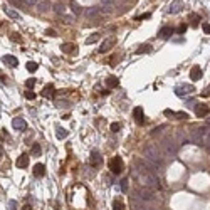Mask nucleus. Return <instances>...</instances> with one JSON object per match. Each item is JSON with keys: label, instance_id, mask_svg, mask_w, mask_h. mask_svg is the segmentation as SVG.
I'll return each instance as SVG.
<instances>
[{"label": "nucleus", "instance_id": "f257e3e1", "mask_svg": "<svg viewBox=\"0 0 210 210\" xmlns=\"http://www.w3.org/2000/svg\"><path fill=\"white\" fill-rule=\"evenodd\" d=\"M133 175H135V178H136L138 182L143 185V187L151 188V190H155V188H160L158 178H156V176L145 167V162H143V160H136V162H135Z\"/></svg>", "mask_w": 210, "mask_h": 210}, {"label": "nucleus", "instance_id": "f03ea898", "mask_svg": "<svg viewBox=\"0 0 210 210\" xmlns=\"http://www.w3.org/2000/svg\"><path fill=\"white\" fill-rule=\"evenodd\" d=\"M143 153H145V156L150 162H153L155 165H162V153L158 151V148H156L155 145H148L145 146V150H143Z\"/></svg>", "mask_w": 210, "mask_h": 210}, {"label": "nucleus", "instance_id": "7ed1b4c3", "mask_svg": "<svg viewBox=\"0 0 210 210\" xmlns=\"http://www.w3.org/2000/svg\"><path fill=\"white\" fill-rule=\"evenodd\" d=\"M123 168H125V165H123V160L121 156H114V158L109 160V170L113 171L114 175H121L123 173Z\"/></svg>", "mask_w": 210, "mask_h": 210}, {"label": "nucleus", "instance_id": "20e7f679", "mask_svg": "<svg viewBox=\"0 0 210 210\" xmlns=\"http://www.w3.org/2000/svg\"><path fill=\"white\" fill-rule=\"evenodd\" d=\"M135 195H136L138 199H141V200H151L153 199V190L143 187V188H138V190L135 192Z\"/></svg>", "mask_w": 210, "mask_h": 210}, {"label": "nucleus", "instance_id": "39448f33", "mask_svg": "<svg viewBox=\"0 0 210 210\" xmlns=\"http://www.w3.org/2000/svg\"><path fill=\"white\" fill-rule=\"evenodd\" d=\"M114 44H116V37H108V39L103 40V44L99 46L98 51H99V54H104V52H108L109 49L114 46Z\"/></svg>", "mask_w": 210, "mask_h": 210}, {"label": "nucleus", "instance_id": "423d86ee", "mask_svg": "<svg viewBox=\"0 0 210 210\" xmlns=\"http://www.w3.org/2000/svg\"><path fill=\"white\" fill-rule=\"evenodd\" d=\"M208 113H210V108H208V104H205V103H199V104L195 106L197 118H205V116H208Z\"/></svg>", "mask_w": 210, "mask_h": 210}, {"label": "nucleus", "instance_id": "0eeeda50", "mask_svg": "<svg viewBox=\"0 0 210 210\" xmlns=\"http://www.w3.org/2000/svg\"><path fill=\"white\" fill-rule=\"evenodd\" d=\"M185 9V3L182 0H173V2L170 3V7H168V12L170 14H178V12H182Z\"/></svg>", "mask_w": 210, "mask_h": 210}, {"label": "nucleus", "instance_id": "6e6552de", "mask_svg": "<svg viewBox=\"0 0 210 210\" xmlns=\"http://www.w3.org/2000/svg\"><path fill=\"white\" fill-rule=\"evenodd\" d=\"M12 126H14L17 131H25L27 130V123L24 121L22 118H14L12 119Z\"/></svg>", "mask_w": 210, "mask_h": 210}, {"label": "nucleus", "instance_id": "1a4fd4ad", "mask_svg": "<svg viewBox=\"0 0 210 210\" xmlns=\"http://www.w3.org/2000/svg\"><path fill=\"white\" fill-rule=\"evenodd\" d=\"M175 93H176V96H185V94H190V93H193V86H190V84L178 86V88L175 89Z\"/></svg>", "mask_w": 210, "mask_h": 210}, {"label": "nucleus", "instance_id": "9d476101", "mask_svg": "<svg viewBox=\"0 0 210 210\" xmlns=\"http://www.w3.org/2000/svg\"><path fill=\"white\" fill-rule=\"evenodd\" d=\"M133 116H135V119H136V123H143V121H145V113H143L141 106H136V108L133 109Z\"/></svg>", "mask_w": 210, "mask_h": 210}, {"label": "nucleus", "instance_id": "9b49d317", "mask_svg": "<svg viewBox=\"0 0 210 210\" xmlns=\"http://www.w3.org/2000/svg\"><path fill=\"white\" fill-rule=\"evenodd\" d=\"M89 165L91 167H99L101 165V156H99V151L94 150L91 153V158H89Z\"/></svg>", "mask_w": 210, "mask_h": 210}, {"label": "nucleus", "instance_id": "f8f14e48", "mask_svg": "<svg viewBox=\"0 0 210 210\" xmlns=\"http://www.w3.org/2000/svg\"><path fill=\"white\" fill-rule=\"evenodd\" d=\"M35 7H37V10H39L40 14H44V12H47L49 9H51V2H49V0H40V2L35 3Z\"/></svg>", "mask_w": 210, "mask_h": 210}, {"label": "nucleus", "instance_id": "ddd939ff", "mask_svg": "<svg viewBox=\"0 0 210 210\" xmlns=\"http://www.w3.org/2000/svg\"><path fill=\"white\" fill-rule=\"evenodd\" d=\"M15 165H17L19 168H25V167H29V155H25V153H22L17 158V162H15Z\"/></svg>", "mask_w": 210, "mask_h": 210}, {"label": "nucleus", "instance_id": "4468645a", "mask_svg": "<svg viewBox=\"0 0 210 210\" xmlns=\"http://www.w3.org/2000/svg\"><path fill=\"white\" fill-rule=\"evenodd\" d=\"M61 49H62L64 54H74L77 46H76V44H72V42H66V44H62V47H61Z\"/></svg>", "mask_w": 210, "mask_h": 210}, {"label": "nucleus", "instance_id": "2eb2a0df", "mask_svg": "<svg viewBox=\"0 0 210 210\" xmlns=\"http://www.w3.org/2000/svg\"><path fill=\"white\" fill-rule=\"evenodd\" d=\"M190 79H192V81L202 79V69L199 67V66H193V67H192V71H190Z\"/></svg>", "mask_w": 210, "mask_h": 210}, {"label": "nucleus", "instance_id": "dca6fc26", "mask_svg": "<svg viewBox=\"0 0 210 210\" xmlns=\"http://www.w3.org/2000/svg\"><path fill=\"white\" fill-rule=\"evenodd\" d=\"M3 62L7 66H10V67H17L19 61H17V57H14V56H3Z\"/></svg>", "mask_w": 210, "mask_h": 210}, {"label": "nucleus", "instance_id": "f3484780", "mask_svg": "<svg viewBox=\"0 0 210 210\" xmlns=\"http://www.w3.org/2000/svg\"><path fill=\"white\" fill-rule=\"evenodd\" d=\"M101 5H103V9L104 10H113L114 9V5H116V0H101Z\"/></svg>", "mask_w": 210, "mask_h": 210}, {"label": "nucleus", "instance_id": "a211bd4d", "mask_svg": "<svg viewBox=\"0 0 210 210\" xmlns=\"http://www.w3.org/2000/svg\"><path fill=\"white\" fill-rule=\"evenodd\" d=\"M44 173H46V167H44L42 163H37L34 167V175L35 176H44Z\"/></svg>", "mask_w": 210, "mask_h": 210}, {"label": "nucleus", "instance_id": "6ab92c4d", "mask_svg": "<svg viewBox=\"0 0 210 210\" xmlns=\"http://www.w3.org/2000/svg\"><path fill=\"white\" fill-rule=\"evenodd\" d=\"M171 34H173V29H170V27H163L162 30L158 32V35L162 37V39H168Z\"/></svg>", "mask_w": 210, "mask_h": 210}, {"label": "nucleus", "instance_id": "aec40b11", "mask_svg": "<svg viewBox=\"0 0 210 210\" xmlns=\"http://www.w3.org/2000/svg\"><path fill=\"white\" fill-rule=\"evenodd\" d=\"M118 84H119V79L116 76H109L108 79H106V86H108V88H116Z\"/></svg>", "mask_w": 210, "mask_h": 210}, {"label": "nucleus", "instance_id": "412c9836", "mask_svg": "<svg viewBox=\"0 0 210 210\" xmlns=\"http://www.w3.org/2000/svg\"><path fill=\"white\" fill-rule=\"evenodd\" d=\"M99 12H101V10L98 9V7H91V9L86 10V17H88V19H89V17H91V19H93V17H98V15H99Z\"/></svg>", "mask_w": 210, "mask_h": 210}, {"label": "nucleus", "instance_id": "4be33fe9", "mask_svg": "<svg viewBox=\"0 0 210 210\" xmlns=\"http://www.w3.org/2000/svg\"><path fill=\"white\" fill-rule=\"evenodd\" d=\"M40 94H42L44 98H49V96H52V94H54V86H52V84H47L46 88L42 89V93H40Z\"/></svg>", "mask_w": 210, "mask_h": 210}, {"label": "nucleus", "instance_id": "5701e85b", "mask_svg": "<svg viewBox=\"0 0 210 210\" xmlns=\"http://www.w3.org/2000/svg\"><path fill=\"white\" fill-rule=\"evenodd\" d=\"M5 14L9 15L10 19H14V20H20V14H19V12H15L14 9H5Z\"/></svg>", "mask_w": 210, "mask_h": 210}, {"label": "nucleus", "instance_id": "b1692460", "mask_svg": "<svg viewBox=\"0 0 210 210\" xmlns=\"http://www.w3.org/2000/svg\"><path fill=\"white\" fill-rule=\"evenodd\" d=\"M188 20L192 22V25H193V27H197V25H199V22H200V15H197V14H190V15H188Z\"/></svg>", "mask_w": 210, "mask_h": 210}, {"label": "nucleus", "instance_id": "393cba45", "mask_svg": "<svg viewBox=\"0 0 210 210\" xmlns=\"http://www.w3.org/2000/svg\"><path fill=\"white\" fill-rule=\"evenodd\" d=\"M113 210H125V205H123V202L119 199L113 202Z\"/></svg>", "mask_w": 210, "mask_h": 210}, {"label": "nucleus", "instance_id": "a878e982", "mask_svg": "<svg viewBox=\"0 0 210 210\" xmlns=\"http://www.w3.org/2000/svg\"><path fill=\"white\" fill-rule=\"evenodd\" d=\"M54 10H56V14H59V15H64V12H66V7L62 5V3H56Z\"/></svg>", "mask_w": 210, "mask_h": 210}, {"label": "nucleus", "instance_id": "bb28decb", "mask_svg": "<svg viewBox=\"0 0 210 210\" xmlns=\"http://www.w3.org/2000/svg\"><path fill=\"white\" fill-rule=\"evenodd\" d=\"M56 135H57V138H59V139H64L66 136H67V131H66L64 128H57Z\"/></svg>", "mask_w": 210, "mask_h": 210}, {"label": "nucleus", "instance_id": "cd10ccee", "mask_svg": "<svg viewBox=\"0 0 210 210\" xmlns=\"http://www.w3.org/2000/svg\"><path fill=\"white\" fill-rule=\"evenodd\" d=\"M71 10H72V14H74V15H79L81 12H82V10H81V7L77 5L76 2H72V3H71Z\"/></svg>", "mask_w": 210, "mask_h": 210}, {"label": "nucleus", "instance_id": "c85d7f7f", "mask_svg": "<svg viewBox=\"0 0 210 210\" xmlns=\"http://www.w3.org/2000/svg\"><path fill=\"white\" fill-rule=\"evenodd\" d=\"M98 40H99V34H93L91 37L86 39V44H94V42H98Z\"/></svg>", "mask_w": 210, "mask_h": 210}, {"label": "nucleus", "instance_id": "c756f323", "mask_svg": "<svg viewBox=\"0 0 210 210\" xmlns=\"http://www.w3.org/2000/svg\"><path fill=\"white\" fill-rule=\"evenodd\" d=\"M150 51H151V46H148V44H146V46H141L138 49L136 54H143V52H150Z\"/></svg>", "mask_w": 210, "mask_h": 210}, {"label": "nucleus", "instance_id": "7c9ffc66", "mask_svg": "<svg viewBox=\"0 0 210 210\" xmlns=\"http://www.w3.org/2000/svg\"><path fill=\"white\" fill-rule=\"evenodd\" d=\"M27 71L29 72H35L37 71V64L35 62H27Z\"/></svg>", "mask_w": 210, "mask_h": 210}, {"label": "nucleus", "instance_id": "2f4dec72", "mask_svg": "<svg viewBox=\"0 0 210 210\" xmlns=\"http://www.w3.org/2000/svg\"><path fill=\"white\" fill-rule=\"evenodd\" d=\"M40 151H42V150H40V146H39V145H37V143H35V145L32 146V155L39 156V155H40Z\"/></svg>", "mask_w": 210, "mask_h": 210}, {"label": "nucleus", "instance_id": "473e14b6", "mask_svg": "<svg viewBox=\"0 0 210 210\" xmlns=\"http://www.w3.org/2000/svg\"><path fill=\"white\" fill-rule=\"evenodd\" d=\"M25 86H27L29 89H30V88H34V86H35V79H34V77H30V79H27V81H25Z\"/></svg>", "mask_w": 210, "mask_h": 210}, {"label": "nucleus", "instance_id": "72a5a7b5", "mask_svg": "<svg viewBox=\"0 0 210 210\" xmlns=\"http://www.w3.org/2000/svg\"><path fill=\"white\" fill-rule=\"evenodd\" d=\"M119 128H121V125H119V123H113V125H111V131H113V133H118Z\"/></svg>", "mask_w": 210, "mask_h": 210}, {"label": "nucleus", "instance_id": "f704fd0d", "mask_svg": "<svg viewBox=\"0 0 210 210\" xmlns=\"http://www.w3.org/2000/svg\"><path fill=\"white\" fill-rule=\"evenodd\" d=\"M121 190L123 192H128V180H121Z\"/></svg>", "mask_w": 210, "mask_h": 210}, {"label": "nucleus", "instance_id": "c9c22d12", "mask_svg": "<svg viewBox=\"0 0 210 210\" xmlns=\"http://www.w3.org/2000/svg\"><path fill=\"white\" fill-rule=\"evenodd\" d=\"M176 118H178V119H187V118H188V114H187V113H183V111H180V113H176Z\"/></svg>", "mask_w": 210, "mask_h": 210}, {"label": "nucleus", "instance_id": "e433bc0d", "mask_svg": "<svg viewBox=\"0 0 210 210\" xmlns=\"http://www.w3.org/2000/svg\"><path fill=\"white\" fill-rule=\"evenodd\" d=\"M9 208H10V210H17V202H15V200H10V202H9Z\"/></svg>", "mask_w": 210, "mask_h": 210}, {"label": "nucleus", "instance_id": "4c0bfd02", "mask_svg": "<svg viewBox=\"0 0 210 210\" xmlns=\"http://www.w3.org/2000/svg\"><path fill=\"white\" fill-rule=\"evenodd\" d=\"M24 96H25L27 99H34V98H35V94L32 93V91H25V94H24Z\"/></svg>", "mask_w": 210, "mask_h": 210}, {"label": "nucleus", "instance_id": "58836bf2", "mask_svg": "<svg viewBox=\"0 0 210 210\" xmlns=\"http://www.w3.org/2000/svg\"><path fill=\"white\" fill-rule=\"evenodd\" d=\"M202 29H203L205 34H210V24H203V25H202Z\"/></svg>", "mask_w": 210, "mask_h": 210}, {"label": "nucleus", "instance_id": "ea45409f", "mask_svg": "<svg viewBox=\"0 0 210 210\" xmlns=\"http://www.w3.org/2000/svg\"><path fill=\"white\" fill-rule=\"evenodd\" d=\"M185 30H187V25H180L178 29H176V32H178V34H185Z\"/></svg>", "mask_w": 210, "mask_h": 210}, {"label": "nucleus", "instance_id": "a19ab883", "mask_svg": "<svg viewBox=\"0 0 210 210\" xmlns=\"http://www.w3.org/2000/svg\"><path fill=\"white\" fill-rule=\"evenodd\" d=\"M203 96L207 98V96H210V84L207 86V88H205V91H203Z\"/></svg>", "mask_w": 210, "mask_h": 210}, {"label": "nucleus", "instance_id": "79ce46f5", "mask_svg": "<svg viewBox=\"0 0 210 210\" xmlns=\"http://www.w3.org/2000/svg\"><path fill=\"white\" fill-rule=\"evenodd\" d=\"M20 2H24V3H27V5H34V0H20Z\"/></svg>", "mask_w": 210, "mask_h": 210}, {"label": "nucleus", "instance_id": "37998d69", "mask_svg": "<svg viewBox=\"0 0 210 210\" xmlns=\"http://www.w3.org/2000/svg\"><path fill=\"white\" fill-rule=\"evenodd\" d=\"M47 35H52V37H54L56 32H54V30H47Z\"/></svg>", "mask_w": 210, "mask_h": 210}, {"label": "nucleus", "instance_id": "c03bdc74", "mask_svg": "<svg viewBox=\"0 0 210 210\" xmlns=\"http://www.w3.org/2000/svg\"><path fill=\"white\" fill-rule=\"evenodd\" d=\"M22 210H32L30 205H25V207H22Z\"/></svg>", "mask_w": 210, "mask_h": 210}, {"label": "nucleus", "instance_id": "a18cd8bd", "mask_svg": "<svg viewBox=\"0 0 210 210\" xmlns=\"http://www.w3.org/2000/svg\"><path fill=\"white\" fill-rule=\"evenodd\" d=\"M136 210H151V208H146V207H136Z\"/></svg>", "mask_w": 210, "mask_h": 210}, {"label": "nucleus", "instance_id": "49530a36", "mask_svg": "<svg viewBox=\"0 0 210 210\" xmlns=\"http://www.w3.org/2000/svg\"><path fill=\"white\" fill-rule=\"evenodd\" d=\"M207 123H208V126H210V118H208V119H207Z\"/></svg>", "mask_w": 210, "mask_h": 210}]
</instances>
